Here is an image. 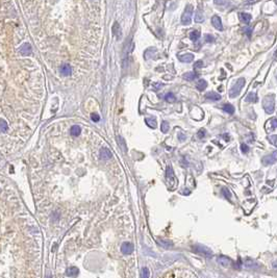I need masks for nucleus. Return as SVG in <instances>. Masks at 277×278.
<instances>
[{
    "instance_id": "nucleus-1",
    "label": "nucleus",
    "mask_w": 277,
    "mask_h": 278,
    "mask_svg": "<svg viewBox=\"0 0 277 278\" xmlns=\"http://www.w3.org/2000/svg\"><path fill=\"white\" fill-rule=\"evenodd\" d=\"M263 107L267 114H272L275 109V96L273 94L266 96L263 100Z\"/></svg>"
},
{
    "instance_id": "nucleus-2",
    "label": "nucleus",
    "mask_w": 277,
    "mask_h": 278,
    "mask_svg": "<svg viewBox=\"0 0 277 278\" xmlns=\"http://www.w3.org/2000/svg\"><path fill=\"white\" fill-rule=\"evenodd\" d=\"M245 82H246V80H245V78H239L236 83L233 85V88L230 89V91H229V96H230V98H236L240 95V93H241L243 86H245Z\"/></svg>"
},
{
    "instance_id": "nucleus-3",
    "label": "nucleus",
    "mask_w": 277,
    "mask_h": 278,
    "mask_svg": "<svg viewBox=\"0 0 277 278\" xmlns=\"http://www.w3.org/2000/svg\"><path fill=\"white\" fill-rule=\"evenodd\" d=\"M193 250H194L195 253L198 254V255H202V256H204V257H206V258H212L213 257V251L204 245H199V244L194 245Z\"/></svg>"
},
{
    "instance_id": "nucleus-4",
    "label": "nucleus",
    "mask_w": 277,
    "mask_h": 278,
    "mask_svg": "<svg viewBox=\"0 0 277 278\" xmlns=\"http://www.w3.org/2000/svg\"><path fill=\"white\" fill-rule=\"evenodd\" d=\"M166 177H167V181H168L169 188H170L171 190H174V189L177 187L178 180H177V178H176L175 174H174L173 169H172V167H171V166H168L167 167V171H166Z\"/></svg>"
},
{
    "instance_id": "nucleus-5",
    "label": "nucleus",
    "mask_w": 277,
    "mask_h": 278,
    "mask_svg": "<svg viewBox=\"0 0 277 278\" xmlns=\"http://www.w3.org/2000/svg\"><path fill=\"white\" fill-rule=\"evenodd\" d=\"M193 12H194V7L193 5L188 4L186 6L183 16H181V24L183 25H190L192 22V17H193Z\"/></svg>"
},
{
    "instance_id": "nucleus-6",
    "label": "nucleus",
    "mask_w": 277,
    "mask_h": 278,
    "mask_svg": "<svg viewBox=\"0 0 277 278\" xmlns=\"http://www.w3.org/2000/svg\"><path fill=\"white\" fill-rule=\"evenodd\" d=\"M262 162L265 166H270V165L275 164L277 162V151H274L271 154H269V155L264 156Z\"/></svg>"
},
{
    "instance_id": "nucleus-7",
    "label": "nucleus",
    "mask_w": 277,
    "mask_h": 278,
    "mask_svg": "<svg viewBox=\"0 0 277 278\" xmlns=\"http://www.w3.org/2000/svg\"><path fill=\"white\" fill-rule=\"evenodd\" d=\"M212 24L214 27L216 28V29L218 30H223V24H222V20H221V18L219 17V16L215 15L212 17Z\"/></svg>"
},
{
    "instance_id": "nucleus-8",
    "label": "nucleus",
    "mask_w": 277,
    "mask_h": 278,
    "mask_svg": "<svg viewBox=\"0 0 277 278\" xmlns=\"http://www.w3.org/2000/svg\"><path fill=\"white\" fill-rule=\"evenodd\" d=\"M218 263L221 265V266L225 267V268H229V267L233 265V261H231V259L227 257V256H224V255H221L218 257Z\"/></svg>"
},
{
    "instance_id": "nucleus-9",
    "label": "nucleus",
    "mask_w": 277,
    "mask_h": 278,
    "mask_svg": "<svg viewBox=\"0 0 277 278\" xmlns=\"http://www.w3.org/2000/svg\"><path fill=\"white\" fill-rule=\"evenodd\" d=\"M121 251H122L123 254L129 255V254L133 252V245L130 243H123L122 246H121Z\"/></svg>"
},
{
    "instance_id": "nucleus-10",
    "label": "nucleus",
    "mask_w": 277,
    "mask_h": 278,
    "mask_svg": "<svg viewBox=\"0 0 277 278\" xmlns=\"http://www.w3.org/2000/svg\"><path fill=\"white\" fill-rule=\"evenodd\" d=\"M178 59L183 63H191L194 61V54L192 53H184L178 55Z\"/></svg>"
},
{
    "instance_id": "nucleus-11",
    "label": "nucleus",
    "mask_w": 277,
    "mask_h": 278,
    "mask_svg": "<svg viewBox=\"0 0 277 278\" xmlns=\"http://www.w3.org/2000/svg\"><path fill=\"white\" fill-rule=\"evenodd\" d=\"M60 73L64 76H69L72 74V68L69 64H65L60 67Z\"/></svg>"
},
{
    "instance_id": "nucleus-12",
    "label": "nucleus",
    "mask_w": 277,
    "mask_h": 278,
    "mask_svg": "<svg viewBox=\"0 0 277 278\" xmlns=\"http://www.w3.org/2000/svg\"><path fill=\"white\" fill-rule=\"evenodd\" d=\"M205 98L212 101H219L221 100V95H219L216 92H208V93H206V95H205Z\"/></svg>"
},
{
    "instance_id": "nucleus-13",
    "label": "nucleus",
    "mask_w": 277,
    "mask_h": 278,
    "mask_svg": "<svg viewBox=\"0 0 277 278\" xmlns=\"http://www.w3.org/2000/svg\"><path fill=\"white\" fill-rule=\"evenodd\" d=\"M112 157V152H110V149L107 148H102L101 151H100V158L103 159V161H106Z\"/></svg>"
},
{
    "instance_id": "nucleus-14",
    "label": "nucleus",
    "mask_w": 277,
    "mask_h": 278,
    "mask_svg": "<svg viewBox=\"0 0 277 278\" xmlns=\"http://www.w3.org/2000/svg\"><path fill=\"white\" fill-rule=\"evenodd\" d=\"M239 16H240V20H241V22L244 23V24H249L250 21H251V19H252L251 15L248 14V13H241Z\"/></svg>"
},
{
    "instance_id": "nucleus-15",
    "label": "nucleus",
    "mask_w": 277,
    "mask_h": 278,
    "mask_svg": "<svg viewBox=\"0 0 277 278\" xmlns=\"http://www.w3.org/2000/svg\"><path fill=\"white\" fill-rule=\"evenodd\" d=\"M31 46L29 45L28 43H25L24 45L20 48V53L22 54V55H29L31 53Z\"/></svg>"
},
{
    "instance_id": "nucleus-16",
    "label": "nucleus",
    "mask_w": 277,
    "mask_h": 278,
    "mask_svg": "<svg viewBox=\"0 0 277 278\" xmlns=\"http://www.w3.org/2000/svg\"><path fill=\"white\" fill-rule=\"evenodd\" d=\"M198 75L196 72H194V71H192V72H187L183 74V79L188 80V81H192V80H195L196 78H198Z\"/></svg>"
},
{
    "instance_id": "nucleus-17",
    "label": "nucleus",
    "mask_w": 277,
    "mask_h": 278,
    "mask_svg": "<svg viewBox=\"0 0 277 278\" xmlns=\"http://www.w3.org/2000/svg\"><path fill=\"white\" fill-rule=\"evenodd\" d=\"M194 19L197 23H201V22L204 21V14L202 13V10H197L196 12H195V18Z\"/></svg>"
},
{
    "instance_id": "nucleus-18",
    "label": "nucleus",
    "mask_w": 277,
    "mask_h": 278,
    "mask_svg": "<svg viewBox=\"0 0 277 278\" xmlns=\"http://www.w3.org/2000/svg\"><path fill=\"white\" fill-rule=\"evenodd\" d=\"M222 109L225 112H227L229 115H233L234 114V106L230 103H225L222 106Z\"/></svg>"
},
{
    "instance_id": "nucleus-19",
    "label": "nucleus",
    "mask_w": 277,
    "mask_h": 278,
    "mask_svg": "<svg viewBox=\"0 0 277 278\" xmlns=\"http://www.w3.org/2000/svg\"><path fill=\"white\" fill-rule=\"evenodd\" d=\"M158 244H160L162 247H164V248H166V249H171V248H173V243L172 242H170V241H168V240H158Z\"/></svg>"
},
{
    "instance_id": "nucleus-20",
    "label": "nucleus",
    "mask_w": 277,
    "mask_h": 278,
    "mask_svg": "<svg viewBox=\"0 0 277 278\" xmlns=\"http://www.w3.org/2000/svg\"><path fill=\"white\" fill-rule=\"evenodd\" d=\"M113 33L117 36V39H120L121 38V33H122V31H121V27L120 25L118 24L117 22L115 23L114 26H113Z\"/></svg>"
},
{
    "instance_id": "nucleus-21",
    "label": "nucleus",
    "mask_w": 277,
    "mask_h": 278,
    "mask_svg": "<svg viewBox=\"0 0 277 278\" xmlns=\"http://www.w3.org/2000/svg\"><path fill=\"white\" fill-rule=\"evenodd\" d=\"M66 275L69 277H74V276H77L78 275V269L75 268V267H71L66 271Z\"/></svg>"
},
{
    "instance_id": "nucleus-22",
    "label": "nucleus",
    "mask_w": 277,
    "mask_h": 278,
    "mask_svg": "<svg viewBox=\"0 0 277 278\" xmlns=\"http://www.w3.org/2000/svg\"><path fill=\"white\" fill-rule=\"evenodd\" d=\"M145 122H146V124L148 125L150 128H152V129H154V128L157 127L156 120H155L154 118H147V119L145 120Z\"/></svg>"
},
{
    "instance_id": "nucleus-23",
    "label": "nucleus",
    "mask_w": 277,
    "mask_h": 278,
    "mask_svg": "<svg viewBox=\"0 0 277 278\" xmlns=\"http://www.w3.org/2000/svg\"><path fill=\"white\" fill-rule=\"evenodd\" d=\"M206 86H207V82H206V80H204V79H200L197 82V85H196L197 90L198 91H201V92L204 91L205 89H206Z\"/></svg>"
},
{
    "instance_id": "nucleus-24",
    "label": "nucleus",
    "mask_w": 277,
    "mask_h": 278,
    "mask_svg": "<svg viewBox=\"0 0 277 278\" xmlns=\"http://www.w3.org/2000/svg\"><path fill=\"white\" fill-rule=\"evenodd\" d=\"M200 31L199 30H192L191 32H190V39H191V41L193 42H196L199 40L200 38Z\"/></svg>"
},
{
    "instance_id": "nucleus-25",
    "label": "nucleus",
    "mask_w": 277,
    "mask_h": 278,
    "mask_svg": "<svg viewBox=\"0 0 277 278\" xmlns=\"http://www.w3.org/2000/svg\"><path fill=\"white\" fill-rule=\"evenodd\" d=\"M80 132H81V128L77 126V125H74V126H72V128H71V135L73 137H78L80 135Z\"/></svg>"
},
{
    "instance_id": "nucleus-26",
    "label": "nucleus",
    "mask_w": 277,
    "mask_h": 278,
    "mask_svg": "<svg viewBox=\"0 0 277 278\" xmlns=\"http://www.w3.org/2000/svg\"><path fill=\"white\" fill-rule=\"evenodd\" d=\"M165 100L169 102V103H173V102L176 101V97L173 93H168V94H166V96H165Z\"/></svg>"
},
{
    "instance_id": "nucleus-27",
    "label": "nucleus",
    "mask_w": 277,
    "mask_h": 278,
    "mask_svg": "<svg viewBox=\"0 0 277 278\" xmlns=\"http://www.w3.org/2000/svg\"><path fill=\"white\" fill-rule=\"evenodd\" d=\"M247 102H256L257 101V96L255 93H249V95L246 97V99H245Z\"/></svg>"
},
{
    "instance_id": "nucleus-28",
    "label": "nucleus",
    "mask_w": 277,
    "mask_h": 278,
    "mask_svg": "<svg viewBox=\"0 0 277 278\" xmlns=\"http://www.w3.org/2000/svg\"><path fill=\"white\" fill-rule=\"evenodd\" d=\"M245 266H246V268H248V269H255L258 267L255 261H250V259H247V261H245Z\"/></svg>"
},
{
    "instance_id": "nucleus-29",
    "label": "nucleus",
    "mask_w": 277,
    "mask_h": 278,
    "mask_svg": "<svg viewBox=\"0 0 277 278\" xmlns=\"http://www.w3.org/2000/svg\"><path fill=\"white\" fill-rule=\"evenodd\" d=\"M169 129H170V125H169V123L167 121H163L160 130H162L164 133H167L169 131Z\"/></svg>"
},
{
    "instance_id": "nucleus-30",
    "label": "nucleus",
    "mask_w": 277,
    "mask_h": 278,
    "mask_svg": "<svg viewBox=\"0 0 277 278\" xmlns=\"http://www.w3.org/2000/svg\"><path fill=\"white\" fill-rule=\"evenodd\" d=\"M7 123L4 121V120H0V131L1 132H5L7 130Z\"/></svg>"
},
{
    "instance_id": "nucleus-31",
    "label": "nucleus",
    "mask_w": 277,
    "mask_h": 278,
    "mask_svg": "<svg viewBox=\"0 0 277 278\" xmlns=\"http://www.w3.org/2000/svg\"><path fill=\"white\" fill-rule=\"evenodd\" d=\"M268 141L272 144L273 146L277 147V135H269L268 137Z\"/></svg>"
},
{
    "instance_id": "nucleus-32",
    "label": "nucleus",
    "mask_w": 277,
    "mask_h": 278,
    "mask_svg": "<svg viewBox=\"0 0 277 278\" xmlns=\"http://www.w3.org/2000/svg\"><path fill=\"white\" fill-rule=\"evenodd\" d=\"M222 193L224 194V197H225L226 199H228V200H230V198H231V193L229 192V190L227 188H223L222 189Z\"/></svg>"
},
{
    "instance_id": "nucleus-33",
    "label": "nucleus",
    "mask_w": 277,
    "mask_h": 278,
    "mask_svg": "<svg viewBox=\"0 0 277 278\" xmlns=\"http://www.w3.org/2000/svg\"><path fill=\"white\" fill-rule=\"evenodd\" d=\"M216 5H219V6H224L228 3V0H214Z\"/></svg>"
},
{
    "instance_id": "nucleus-34",
    "label": "nucleus",
    "mask_w": 277,
    "mask_h": 278,
    "mask_svg": "<svg viewBox=\"0 0 277 278\" xmlns=\"http://www.w3.org/2000/svg\"><path fill=\"white\" fill-rule=\"evenodd\" d=\"M270 124H271L270 130H273V129H275V128H277V119H276V118H273V119H271Z\"/></svg>"
},
{
    "instance_id": "nucleus-35",
    "label": "nucleus",
    "mask_w": 277,
    "mask_h": 278,
    "mask_svg": "<svg viewBox=\"0 0 277 278\" xmlns=\"http://www.w3.org/2000/svg\"><path fill=\"white\" fill-rule=\"evenodd\" d=\"M204 39H205V42H206V43H214V42H215V36L212 35H206Z\"/></svg>"
},
{
    "instance_id": "nucleus-36",
    "label": "nucleus",
    "mask_w": 277,
    "mask_h": 278,
    "mask_svg": "<svg viewBox=\"0 0 277 278\" xmlns=\"http://www.w3.org/2000/svg\"><path fill=\"white\" fill-rule=\"evenodd\" d=\"M142 277H144V278H148L149 276H150V273H149V270L147 269V268H144L143 270H142Z\"/></svg>"
},
{
    "instance_id": "nucleus-37",
    "label": "nucleus",
    "mask_w": 277,
    "mask_h": 278,
    "mask_svg": "<svg viewBox=\"0 0 277 278\" xmlns=\"http://www.w3.org/2000/svg\"><path fill=\"white\" fill-rule=\"evenodd\" d=\"M205 133H206L205 129H204V128H202V129H200L199 131L197 132V137L199 138V139H203V138L205 137Z\"/></svg>"
},
{
    "instance_id": "nucleus-38",
    "label": "nucleus",
    "mask_w": 277,
    "mask_h": 278,
    "mask_svg": "<svg viewBox=\"0 0 277 278\" xmlns=\"http://www.w3.org/2000/svg\"><path fill=\"white\" fill-rule=\"evenodd\" d=\"M203 67V62L202 61H197L196 63L194 64V69L197 70V69H200V68Z\"/></svg>"
},
{
    "instance_id": "nucleus-39",
    "label": "nucleus",
    "mask_w": 277,
    "mask_h": 278,
    "mask_svg": "<svg viewBox=\"0 0 277 278\" xmlns=\"http://www.w3.org/2000/svg\"><path fill=\"white\" fill-rule=\"evenodd\" d=\"M241 150H242V152H244V153H247V152L249 151V147H248V145H246V144L243 143L241 145Z\"/></svg>"
},
{
    "instance_id": "nucleus-40",
    "label": "nucleus",
    "mask_w": 277,
    "mask_h": 278,
    "mask_svg": "<svg viewBox=\"0 0 277 278\" xmlns=\"http://www.w3.org/2000/svg\"><path fill=\"white\" fill-rule=\"evenodd\" d=\"M91 119L93 120L94 122H97L100 120V117H99V115H97V114H91Z\"/></svg>"
},
{
    "instance_id": "nucleus-41",
    "label": "nucleus",
    "mask_w": 277,
    "mask_h": 278,
    "mask_svg": "<svg viewBox=\"0 0 277 278\" xmlns=\"http://www.w3.org/2000/svg\"><path fill=\"white\" fill-rule=\"evenodd\" d=\"M178 140L179 141H184L186 140V135H183V132H179L178 133Z\"/></svg>"
},
{
    "instance_id": "nucleus-42",
    "label": "nucleus",
    "mask_w": 277,
    "mask_h": 278,
    "mask_svg": "<svg viewBox=\"0 0 277 278\" xmlns=\"http://www.w3.org/2000/svg\"><path fill=\"white\" fill-rule=\"evenodd\" d=\"M153 86H154V89H155V90H158V89H160V88H162V86H164L163 83H160V82H157V83H153Z\"/></svg>"
},
{
    "instance_id": "nucleus-43",
    "label": "nucleus",
    "mask_w": 277,
    "mask_h": 278,
    "mask_svg": "<svg viewBox=\"0 0 277 278\" xmlns=\"http://www.w3.org/2000/svg\"><path fill=\"white\" fill-rule=\"evenodd\" d=\"M245 31L247 32V36H251V31H252L251 28H246V29H245Z\"/></svg>"
},
{
    "instance_id": "nucleus-44",
    "label": "nucleus",
    "mask_w": 277,
    "mask_h": 278,
    "mask_svg": "<svg viewBox=\"0 0 277 278\" xmlns=\"http://www.w3.org/2000/svg\"><path fill=\"white\" fill-rule=\"evenodd\" d=\"M223 138H224V140H225V141H227V142H228L229 140H230V138H229V135H226V133L223 135Z\"/></svg>"
},
{
    "instance_id": "nucleus-45",
    "label": "nucleus",
    "mask_w": 277,
    "mask_h": 278,
    "mask_svg": "<svg viewBox=\"0 0 277 278\" xmlns=\"http://www.w3.org/2000/svg\"><path fill=\"white\" fill-rule=\"evenodd\" d=\"M272 267H273V268L275 269V270H277V261H274V263L272 264Z\"/></svg>"
}]
</instances>
